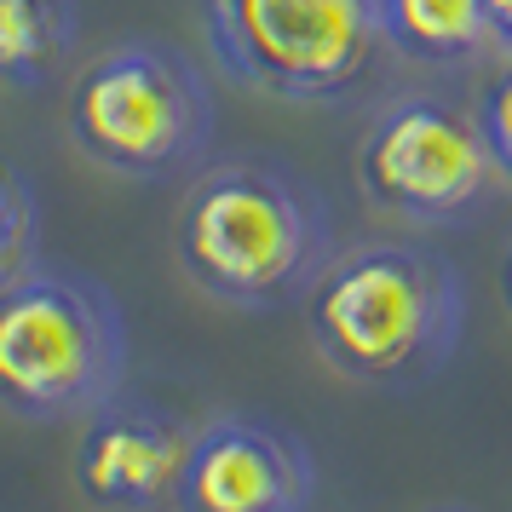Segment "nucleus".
Instances as JSON below:
<instances>
[{
    "mask_svg": "<svg viewBox=\"0 0 512 512\" xmlns=\"http://www.w3.org/2000/svg\"><path fill=\"white\" fill-rule=\"evenodd\" d=\"M311 351L351 386H420L466 328L461 271L426 242H357L305 288Z\"/></svg>",
    "mask_w": 512,
    "mask_h": 512,
    "instance_id": "f257e3e1",
    "label": "nucleus"
},
{
    "mask_svg": "<svg viewBox=\"0 0 512 512\" xmlns=\"http://www.w3.org/2000/svg\"><path fill=\"white\" fill-rule=\"evenodd\" d=\"M173 259L213 305H294L334 259V213L288 167L225 162L185 190L173 213Z\"/></svg>",
    "mask_w": 512,
    "mask_h": 512,
    "instance_id": "f03ea898",
    "label": "nucleus"
},
{
    "mask_svg": "<svg viewBox=\"0 0 512 512\" xmlns=\"http://www.w3.org/2000/svg\"><path fill=\"white\" fill-rule=\"evenodd\" d=\"M127 323L110 288L64 265H29L0 288V409L18 420L93 415L121 392Z\"/></svg>",
    "mask_w": 512,
    "mask_h": 512,
    "instance_id": "7ed1b4c3",
    "label": "nucleus"
},
{
    "mask_svg": "<svg viewBox=\"0 0 512 512\" xmlns=\"http://www.w3.org/2000/svg\"><path fill=\"white\" fill-rule=\"evenodd\" d=\"M64 133L93 167L121 179H167L208 144L213 93L179 47L116 41L70 81Z\"/></svg>",
    "mask_w": 512,
    "mask_h": 512,
    "instance_id": "20e7f679",
    "label": "nucleus"
},
{
    "mask_svg": "<svg viewBox=\"0 0 512 512\" xmlns=\"http://www.w3.org/2000/svg\"><path fill=\"white\" fill-rule=\"evenodd\" d=\"M202 24L231 81L294 104L351 93L386 47L380 0H208Z\"/></svg>",
    "mask_w": 512,
    "mask_h": 512,
    "instance_id": "39448f33",
    "label": "nucleus"
},
{
    "mask_svg": "<svg viewBox=\"0 0 512 512\" xmlns=\"http://www.w3.org/2000/svg\"><path fill=\"white\" fill-rule=\"evenodd\" d=\"M507 173L472 104L432 93L392 98L357 139V190L374 213L409 225H455L495 196Z\"/></svg>",
    "mask_w": 512,
    "mask_h": 512,
    "instance_id": "423d86ee",
    "label": "nucleus"
},
{
    "mask_svg": "<svg viewBox=\"0 0 512 512\" xmlns=\"http://www.w3.org/2000/svg\"><path fill=\"white\" fill-rule=\"evenodd\" d=\"M317 466L288 426L259 415H219L196 426L173 512H305Z\"/></svg>",
    "mask_w": 512,
    "mask_h": 512,
    "instance_id": "0eeeda50",
    "label": "nucleus"
},
{
    "mask_svg": "<svg viewBox=\"0 0 512 512\" xmlns=\"http://www.w3.org/2000/svg\"><path fill=\"white\" fill-rule=\"evenodd\" d=\"M190 432L179 415H167L156 403H98L81 438H75V495L98 512H156L173 507L179 478H185Z\"/></svg>",
    "mask_w": 512,
    "mask_h": 512,
    "instance_id": "6e6552de",
    "label": "nucleus"
},
{
    "mask_svg": "<svg viewBox=\"0 0 512 512\" xmlns=\"http://www.w3.org/2000/svg\"><path fill=\"white\" fill-rule=\"evenodd\" d=\"M380 41L420 64H466L501 52L484 0H380Z\"/></svg>",
    "mask_w": 512,
    "mask_h": 512,
    "instance_id": "1a4fd4ad",
    "label": "nucleus"
},
{
    "mask_svg": "<svg viewBox=\"0 0 512 512\" xmlns=\"http://www.w3.org/2000/svg\"><path fill=\"white\" fill-rule=\"evenodd\" d=\"M75 0H0V87H29L75 47Z\"/></svg>",
    "mask_w": 512,
    "mask_h": 512,
    "instance_id": "9d476101",
    "label": "nucleus"
},
{
    "mask_svg": "<svg viewBox=\"0 0 512 512\" xmlns=\"http://www.w3.org/2000/svg\"><path fill=\"white\" fill-rule=\"evenodd\" d=\"M41 259V202L18 167L0 156V288Z\"/></svg>",
    "mask_w": 512,
    "mask_h": 512,
    "instance_id": "9b49d317",
    "label": "nucleus"
},
{
    "mask_svg": "<svg viewBox=\"0 0 512 512\" xmlns=\"http://www.w3.org/2000/svg\"><path fill=\"white\" fill-rule=\"evenodd\" d=\"M472 116H478V127H484V139H489V150H495L501 173L512 179V52H507V64L484 81Z\"/></svg>",
    "mask_w": 512,
    "mask_h": 512,
    "instance_id": "f8f14e48",
    "label": "nucleus"
},
{
    "mask_svg": "<svg viewBox=\"0 0 512 512\" xmlns=\"http://www.w3.org/2000/svg\"><path fill=\"white\" fill-rule=\"evenodd\" d=\"M489 12V29H495V47H501V58L512 52V0H484Z\"/></svg>",
    "mask_w": 512,
    "mask_h": 512,
    "instance_id": "ddd939ff",
    "label": "nucleus"
},
{
    "mask_svg": "<svg viewBox=\"0 0 512 512\" xmlns=\"http://www.w3.org/2000/svg\"><path fill=\"white\" fill-rule=\"evenodd\" d=\"M501 300H507V311H512V242H507V259H501Z\"/></svg>",
    "mask_w": 512,
    "mask_h": 512,
    "instance_id": "4468645a",
    "label": "nucleus"
}]
</instances>
